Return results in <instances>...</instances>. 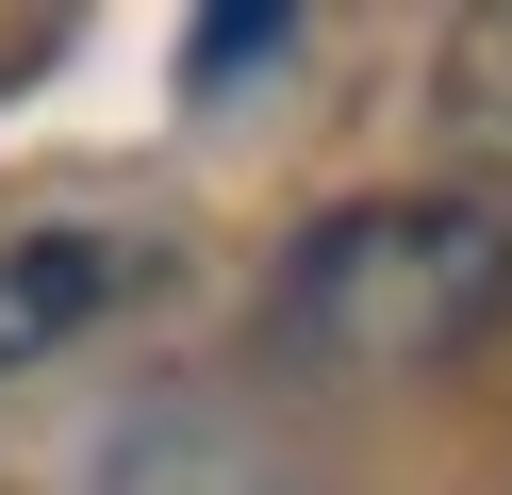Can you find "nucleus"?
Here are the masks:
<instances>
[{"label": "nucleus", "instance_id": "nucleus-2", "mask_svg": "<svg viewBox=\"0 0 512 495\" xmlns=\"http://www.w3.org/2000/svg\"><path fill=\"white\" fill-rule=\"evenodd\" d=\"M100 297H133V248L116 231H17L0 248V363H50Z\"/></svg>", "mask_w": 512, "mask_h": 495}, {"label": "nucleus", "instance_id": "nucleus-1", "mask_svg": "<svg viewBox=\"0 0 512 495\" xmlns=\"http://www.w3.org/2000/svg\"><path fill=\"white\" fill-rule=\"evenodd\" d=\"M512 314V231L479 198H364L281 264V347L331 380H397V363H463Z\"/></svg>", "mask_w": 512, "mask_h": 495}, {"label": "nucleus", "instance_id": "nucleus-3", "mask_svg": "<svg viewBox=\"0 0 512 495\" xmlns=\"http://www.w3.org/2000/svg\"><path fill=\"white\" fill-rule=\"evenodd\" d=\"M116 495H281V462L232 446L215 413H166L149 446H116Z\"/></svg>", "mask_w": 512, "mask_h": 495}, {"label": "nucleus", "instance_id": "nucleus-4", "mask_svg": "<svg viewBox=\"0 0 512 495\" xmlns=\"http://www.w3.org/2000/svg\"><path fill=\"white\" fill-rule=\"evenodd\" d=\"M232 66H281V17H199V83H232Z\"/></svg>", "mask_w": 512, "mask_h": 495}]
</instances>
